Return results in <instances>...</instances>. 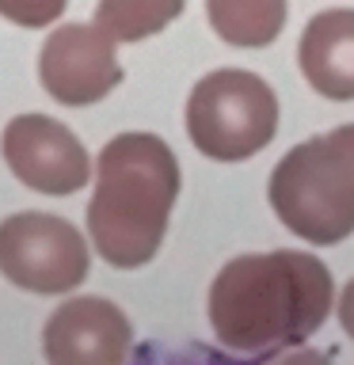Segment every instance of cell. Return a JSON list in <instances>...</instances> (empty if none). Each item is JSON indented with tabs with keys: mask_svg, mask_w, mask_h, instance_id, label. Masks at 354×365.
Segmentation results:
<instances>
[{
	"mask_svg": "<svg viewBox=\"0 0 354 365\" xmlns=\"http://www.w3.org/2000/svg\"><path fill=\"white\" fill-rule=\"evenodd\" d=\"M187 0H99L96 27L111 42H141L183 16Z\"/></svg>",
	"mask_w": 354,
	"mask_h": 365,
	"instance_id": "obj_11",
	"label": "cell"
},
{
	"mask_svg": "<svg viewBox=\"0 0 354 365\" xmlns=\"http://www.w3.org/2000/svg\"><path fill=\"white\" fill-rule=\"evenodd\" d=\"M331 301V270L308 251L236 255L210 285V327L228 350L274 358L313 339L324 327Z\"/></svg>",
	"mask_w": 354,
	"mask_h": 365,
	"instance_id": "obj_1",
	"label": "cell"
},
{
	"mask_svg": "<svg viewBox=\"0 0 354 365\" xmlns=\"http://www.w3.org/2000/svg\"><path fill=\"white\" fill-rule=\"evenodd\" d=\"M0 156L8 171L27 190L39 194H76L91 179V156L76 141V133L50 114H19L4 125Z\"/></svg>",
	"mask_w": 354,
	"mask_h": 365,
	"instance_id": "obj_6",
	"label": "cell"
},
{
	"mask_svg": "<svg viewBox=\"0 0 354 365\" xmlns=\"http://www.w3.org/2000/svg\"><path fill=\"white\" fill-rule=\"evenodd\" d=\"M69 0H0V16L16 27H46L61 19Z\"/></svg>",
	"mask_w": 354,
	"mask_h": 365,
	"instance_id": "obj_12",
	"label": "cell"
},
{
	"mask_svg": "<svg viewBox=\"0 0 354 365\" xmlns=\"http://www.w3.org/2000/svg\"><path fill=\"white\" fill-rule=\"evenodd\" d=\"M39 80L46 96L65 107H91L122 84V65L96 23H65L42 46Z\"/></svg>",
	"mask_w": 354,
	"mask_h": 365,
	"instance_id": "obj_7",
	"label": "cell"
},
{
	"mask_svg": "<svg viewBox=\"0 0 354 365\" xmlns=\"http://www.w3.org/2000/svg\"><path fill=\"white\" fill-rule=\"evenodd\" d=\"M217 38L240 50H263L285 27V0H206Z\"/></svg>",
	"mask_w": 354,
	"mask_h": 365,
	"instance_id": "obj_10",
	"label": "cell"
},
{
	"mask_svg": "<svg viewBox=\"0 0 354 365\" xmlns=\"http://www.w3.org/2000/svg\"><path fill=\"white\" fill-rule=\"evenodd\" d=\"M297 65L308 88L324 99H354V8H328L301 31Z\"/></svg>",
	"mask_w": 354,
	"mask_h": 365,
	"instance_id": "obj_9",
	"label": "cell"
},
{
	"mask_svg": "<svg viewBox=\"0 0 354 365\" xmlns=\"http://www.w3.org/2000/svg\"><path fill=\"white\" fill-rule=\"evenodd\" d=\"M130 342V319L107 297H73L42 327V350L54 365H118Z\"/></svg>",
	"mask_w": 354,
	"mask_h": 365,
	"instance_id": "obj_8",
	"label": "cell"
},
{
	"mask_svg": "<svg viewBox=\"0 0 354 365\" xmlns=\"http://www.w3.org/2000/svg\"><path fill=\"white\" fill-rule=\"evenodd\" d=\"M84 236L65 217L23 210L0 221V274L27 293H69L88 278Z\"/></svg>",
	"mask_w": 354,
	"mask_h": 365,
	"instance_id": "obj_5",
	"label": "cell"
},
{
	"mask_svg": "<svg viewBox=\"0 0 354 365\" xmlns=\"http://www.w3.org/2000/svg\"><path fill=\"white\" fill-rule=\"evenodd\" d=\"M179 198V160L156 133H118L103 145L88 236L99 259L133 270L156 259Z\"/></svg>",
	"mask_w": 354,
	"mask_h": 365,
	"instance_id": "obj_2",
	"label": "cell"
},
{
	"mask_svg": "<svg viewBox=\"0 0 354 365\" xmlns=\"http://www.w3.org/2000/svg\"><path fill=\"white\" fill-rule=\"evenodd\" d=\"M270 210L297 240L316 247L354 232V122L301 141L270 171Z\"/></svg>",
	"mask_w": 354,
	"mask_h": 365,
	"instance_id": "obj_3",
	"label": "cell"
},
{
	"mask_svg": "<svg viewBox=\"0 0 354 365\" xmlns=\"http://www.w3.org/2000/svg\"><path fill=\"white\" fill-rule=\"evenodd\" d=\"M278 133V96L248 68H217L187 99V137L217 164H240L263 153Z\"/></svg>",
	"mask_w": 354,
	"mask_h": 365,
	"instance_id": "obj_4",
	"label": "cell"
},
{
	"mask_svg": "<svg viewBox=\"0 0 354 365\" xmlns=\"http://www.w3.org/2000/svg\"><path fill=\"white\" fill-rule=\"evenodd\" d=\"M339 324H343V331L354 339V278L343 285V297H339Z\"/></svg>",
	"mask_w": 354,
	"mask_h": 365,
	"instance_id": "obj_13",
	"label": "cell"
}]
</instances>
